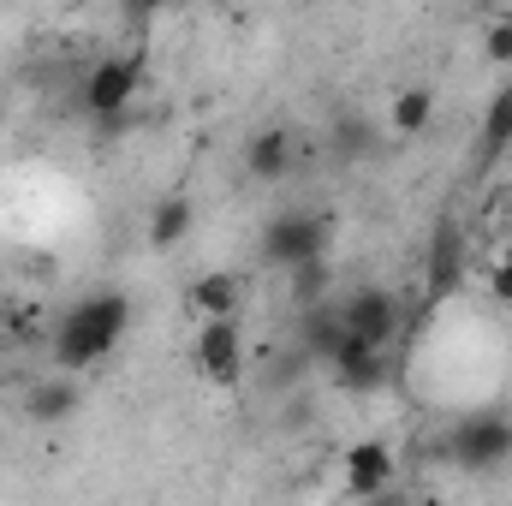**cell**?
Returning a JSON list of instances; mask_svg holds the SVG:
<instances>
[{
	"instance_id": "cell-1",
	"label": "cell",
	"mask_w": 512,
	"mask_h": 506,
	"mask_svg": "<svg viewBox=\"0 0 512 506\" xmlns=\"http://www.w3.org/2000/svg\"><path fill=\"white\" fill-rule=\"evenodd\" d=\"M126 334H131V298L120 292V286H102V292L78 298V304L54 322L48 352H54L60 376H84V370H96Z\"/></svg>"
},
{
	"instance_id": "cell-2",
	"label": "cell",
	"mask_w": 512,
	"mask_h": 506,
	"mask_svg": "<svg viewBox=\"0 0 512 506\" xmlns=\"http://www.w3.org/2000/svg\"><path fill=\"white\" fill-rule=\"evenodd\" d=\"M447 459H453V471H471V477L501 471L512 459V411H495V405L465 411L447 429Z\"/></svg>"
},
{
	"instance_id": "cell-3",
	"label": "cell",
	"mask_w": 512,
	"mask_h": 506,
	"mask_svg": "<svg viewBox=\"0 0 512 506\" xmlns=\"http://www.w3.org/2000/svg\"><path fill=\"white\" fill-rule=\"evenodd\" d=\"M137 84H143V60H131V54L96 60V66L84 72V84H78L84 114H90L102 131H120L126 126V108L137 102Z\"/></svg>"
},
{
	"instance_id": "cell-4",
	"label": "cell",
	"mask_w": 512,
	"mask_h": 506,
	"mask_svg": "<svg viewBox=\"0 0 512 506\" xmlns=\"http://www.w3.org/2000/svg\"><path fill=\"white\" fill-rule=\"evenodd\" d=\"M334 239V221L316 215V209H286L262 227V262L274 268H304V262H322Z\"/></svg>"
},
{
	"instance_id": "cell-5",
	"label": "cell",
	"mask_w": 512,
	"mask_h": 506,
	"mask_svg": "<svg viewBox=\"0 0 512 506\" xmlns=\"http://www.w3.org/2000/svg\"><path fill=\"white\" fill-rule=\"evenodd\" d=\"M340 322H346V334H352V340H364V346L387 352V346H393V334L405 328V304H399L387 286H358V292H346V298H340Z\"/></svg>"
},
{
	"instance_id": "cell-6",
	"label": "cell",
	"mask_w": 512,
	"mask_h": 506,
	"mask_svg": "<svg viewBox=\"0 0 512 506\" xmlns=\"http://www.w3.org/2000/svg\"><path fill=\"white\" fill-rule=\"evenodd\" d=\"M191 358H197V376L209 381V387H239V376H245V340H239V322H233V316H227V322H203Z\"/></svg>"
},
{
	"instance_id": "cell-7",
	"label": "cell",
	"mask_w": 512,
	"mask_h": 506,
	"mask_svg": "<svg viewBox=\"0 0 512 506\" xmlns=\"http://www.w3.org/2000/svg\"><path fill=\"white\" fill-rule=\"evenodd\" d=\"M340 471H346V495H352V501H376L387 489H399V483H393L399 465H393V447H387V441H358V447H346Z\"/></svg>"
},
{
	"instance_id": "cell-8",
	"label": "cell",
	"mask_w": 512,
	"mask_h": 506,
	"mask_svg": "<svg viewBox=\"0 0 512 506\" xmlns=\"http://www.w3.org/2000/svg\"><path fill=\"white\" fill-rule=\"evenodd\" d=\"M18 405H24V417H30V423H42V429H48V423H66V417L84 405V387H78V376H30Z\"/></svg>"
},
{
	"instance_id": "cell-9",
	"label": "cell",
	"mask_w": 512,
	"mask_h": 506,
	"mask_svg": "<svg viewBox=\"0 0 512 506\" xmlns=\"http://www.w3.org/2000/svg\"><path fill=\"white\" fill-rule=\"evenodd\" d=\"M459 280H465V233H459L453 221H441V227H435V239H429L423 286H429V298H453V292H459Z\"/></svg>"
},
{
	"instance_id": "cell-10",
	"label": "cell",
	"mask_w": 512,
	"mask_h": 506,
	"mask_svg": "<svg viewBox=\"0 0 512 506\" xmlns=\"http://www.w3.org/2000/svg\"><path fill=\"white\" fill-rule=\"evenodd\" d=\"M292 161H298V143H292L286 126H268L245 143V173L262 179V185H280V179L292 173Z\"/></svg>"
},
{
	"instance_id": "cell-11",
	"label": "cell",
	"mask_w": 512,
	"mask_h": 506,
	"mask_svg": "<svg viewBox=\"0 0 512 506\" xmlns=\"http://www.w3.org/2000/svg\"><path fill=\"white\" fill-rule=\"evenodd\" d=\"M334 364V376H340V387H352V393H376L387 381V352H376V346H364V340H340V352L328 358Z\"/></svg>"
},
{
	"instance_id": "cell-12",
	"label": "cell",
	"mask_w": 512,
	"mask_h": 506,
	"mask_svg": "<svg viewBox=\"0 0 512 506\" xmlns=\"http://www.w3.org/2000/svg\"><path fill=\"white\" fill-rule=\"evenodd\" d=\"M191 310H197L203 322H227V316L239 310V274H227V268L197 274V280H191Z\"/></svg>"
},
{
	"instance_id": "cell-13",
	"label": "cell",
	"mask_w": 512,
	"mask_h": 506,
	"mask_svg": "<svg viewBox=\"0 0 512 506\" xmlns=\"http://www.w3.org/2000/svg\"><path fill=\"white\" fill-rule=\"evenodd\" d=\"M191 221H197V209H191V197H161L155 209H149V245L155 251H173V245H185L191 239Z\"/></svg>"
},
{
	"instance_id": "cell-14",
	"label": "cell",
	"mask_w": 512,
	"mask_h": 506,
	"mask_svg": "<svg viewBox=\"0 0 512 506\" xmlns=\"http://www.w3.org/2000/svg\"><path fill=\"white\" fill-rule=\"evenodd\" d=\"M298 340H304V358H334V352H340V340H346L340 298H328V304L304 310V328H298Z\"/></svg>"
},
{
	"instance_id": "cell-15",
	"label": "cell",
	"mask_w": 512,
	"mask_h": 506,
	"mask_svg": "<svg viewBox=\"0 0 512 506\" xmlns=\"http://www.w3.org/2000/svg\"><path fill=\"white\" fill-rule=\"evenodd\" d=\"M429 120H435V90H429V84H405V90L393 96V108H387V126L399 131V137L429 131Z\"/></svg>"
},
{
	"instance_id": "cell-16",
	"label": "cell",
	"mask_w": 512,
	"mask_h": 506,
	"mask_svg": "<svg viewBox=\"0 0 512 506\" xmlns=\"http://www.w3.org/2000/svg\"><path fill=\"white\" fill-rule=\"evenodd\" d=\"M507 149H512V84H501L483 108V161H495Z\"/></svg>"
},
{
	"instance_id": "cell-17",
	"label": "cell",
	"mask_w": 512,
	"mask_h": 506,
	"mask_svg": "<svg viewBox=\"0 0 512 506\" xmlns=\"http://www.w3.org/2000/svg\"><path fill=\"white\" fill-rule=\"evenodd\" d=\"M292 304H298V316H304V310H316V304H328V256H322V262L292 268Z\"/></svg>"
},
{
	"instance_id": "cell-18",
	"label": "cell",
	"mask_w": 512,
	"mask_h": 506,
	"mask_svg": "<svg viewBox=\"0 0 512 506\" xmlns=\"http://www.w3.org/2000/svg\"><path fill=\"white\" fill-rule=\"evenodd\" d=\"M483 48H489V60H495V66H512V12H507V18H495V24H489Z\"/></svg>"
},
{
	"instance_id": "cell-19",
	"label": "cell",
	"mask_w": 512,
	"mask_h": 506,
	"mask_svg": "<svg viewBox=\"0 0 512 506\" xmlns=\"http://www.w3.org/2000/svg\"><path fill=\"white\" fill-rule=\"evenodd\" d=\"M340 155H370V126H340Z\"/></svg>"
},
{
	"instance_id": "cell-20",
	"label": "cell",
	"mask_w": 512,
	"mask_h": 506,
	"mask_svg": "<svg viewBox=\"0 0 512 506\" xmlns=\"http://www.w3.org/2000/svg\"><path fill=\"white\" fill-rule=\"evenodd\" d=\"M489 292H495V304H512V262L489 268Z\"/></svg>"
},
{
	"instance_id": "cell-21",
	"label": "cell",
	"mask_w": 512,
	"mask_h": 506,
	"mask_svg": "<svg viewBox=\"0 0 512 506\" xmlns=\"http://www.w3.org/2000/svg\"><path fill=\"white\" fill-rule=\"evenodd\" d=\"M358 506H411V495H405V489H387V495H376V501H358Z\"/></svg>"
},
{
	"instance_id": "cell-22",
	"label": "cell",
	"mask_w": 512,
	"mask_h": 506,
	"mask_svg": "<svg viewBox=\"0 0 512 506\" xmlns=\"http://www.w3.org/2000/svg\"><path fill=\"white\" fill-rule=\"evenodd\" d=\"M12 346H18V340H12V334H6V328H0V364H6V358H12Z\"/></svg>"
},
{
	"instance_id": "cell-23",
	"label": "cell",
	"mask_w": 512,
	"mask_h": 506,
	"mask_svg": "<svg viewBox=\"0 0 512 506\" xmlns=\"http://www.w3.org/2000/svg\"><path fill=\"white\" fill-rule=\"evenodd\" d=\"M6 316H12V310H6V298H0V328H6Z\"/></svg>"
},
{
	"instance_id": "cell-24",
	"label": "cell",
	"mask_w": 512,
	"mask_h": 506,
	"mask_svg": "<svg viewBox=\"0 0 512 506\" xmlns=\"http://www.w3.org/2000/svg\"><path fill=\"white\" fill-rule=\"evenodd\" d=\"M501 262H512V239H507V251H501Z\"/></svg>"
}]
</instances>
